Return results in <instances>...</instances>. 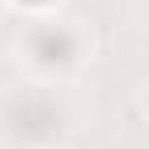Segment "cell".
<instances>
[{
	"mask_svg": "<svg viewBox=\"0 0 149 149\" xmlns=\"http://www.w3.org/2000/svg\"><path fill=\"white\" fill-rule=\"evenodd\" d=\"M16 4H24V8H49L52 0H16Z\"/></svg>",
	"mask_w": 149,
	"mask_h": 149,
	"instance_id": "obj_1",
	"label": "cell"
}]
</instances>
